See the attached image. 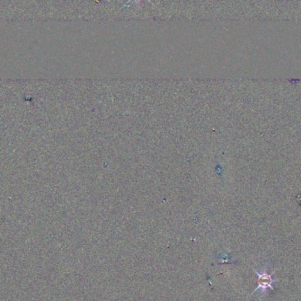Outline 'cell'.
<instances>
[{
  "mask_svg": "<svg viewBox=\"0 0 301 301\" xmlns=\"http://www.w3.org/2000/svg\"><path fill=\"white\" fill-rule=\"evenodd\" d=\"M277 270H278V269L274 270L272 273L269 274L268 273V268L265 267V266H264L260 271H258V270H255V269H253V270H254L255 274H256V276H258V286L257 287L255 288V291L252 292V294H253V293H255V292H258V291H260V293H261L262 296H265V292H267V289L270 288V290L274 291V287L273 286H272L273 283L280 282L279 279H274L273 277H272V276H273V274L275 273Z\"/></svg>",
  "mask_w": 301,
  "mask_h": 301,
  "instance_id": "cell-1",
  "label": "cell"
},
{
  "mask_svg": "<svg viewBox=\"0 0 301 301\" xmlns=\"http://www.w3.org/2000/svg\"><path fill=\"white\" fill-rule=\"evenodd\" d=\"M148 1H149V2H151V0H148ZM140 2V0H128L127 2H126V4H125V7H127L128 5H129V4H130V5H131V4L134 3V4H139ZM151 3H152V2H151Z\"/></svg>",
  "mask_w": 301,
  "mask_h": 301,
  "instance_id": "cell-2",
  "label": "cell"
}]
</instances>
